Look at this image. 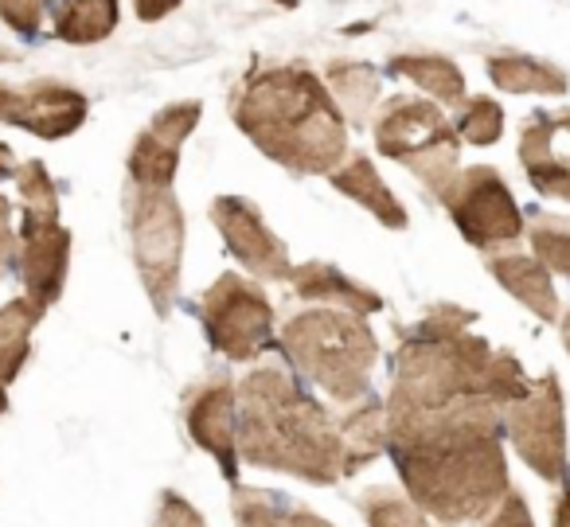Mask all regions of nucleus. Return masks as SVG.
Masks as SVG:
<instances>
[{"mask_svg":"<svg viewBox=\"0 0 570 527\" xmlns=\"http://www.w3.org/2000/svg\"><path fill=\"white\" fill-rule=\"evenodd\" d=\"M387 449L406 496L442 524H481L504 492V418L492 402L469 399L426 414L387 418Z\"/></svg>","mask_w":570,"mask_h":527,"instance_id":"obj_1","label":"nucleus"},{"mask_svg":"<svg viewBox=\"0 0 570 527\" xmlns=\"http://www.w3.org/2000/svg\"><path fill=\"white\" fill-rule=\"evenodd\" d=\"M238 394V457L258 469L289 472L309 485H336L348 477V449L341 418L297 387L289 371L254 368L235 387Z\"/></svg>","mask_w":570,"mask_h":527,"instance_id":"obj_2","label":"nucleus"},{"mask_svg":"<svg viewBox=\"0 0 570 527\" xmlns=\"http://www.w3.org/2000/svg\"><path fill=\"white\" fill-rule=\"evenodd\" d=\"M230 114L269 160L302 176L333 173L348 157V126L325 79L302 64L250 71L235 90Z\"/></svg>","mask_w":570,"mask_h":527,"instance_id":"obj_3","label":"nucleus"},{"mask_svg":"<svg viewBox=\"0 0 570 527\" xmlns=\"http://www.w3.org/2000/svg\"><path fill=\"white\" fill-rule=\"evenodd\" d=\"M473 313L458 305H438L403 336L395 355V383L387 394V418L426 414L453 402L484 399L492 352L489 340L473 336Z\"/></svg>","mask_w":570,"mask_h":527,"instance_id":"obj_4","label":"nucleus"},{"mask_svg":"<svg viewBox=\"0 0 570 527\" xmlns=\"http://www.w3.org/2000/svg\"><path fill=\"white\" fill-rule=\"evenodd\" d=\"M282 348L294 368L336 402H356L372 383V368L380 360V344L367 329V316L328 305L297 313L282 329Z\"/></svg>","mask_w":570,"mask_h":527,"instance_id":"obj_5","label":"nucleus"},{"mask_svg":"<svg viewBox=\"0 0 570 527\" xmlns=\"http://www.w3.org/2000/svg\"><path fill=\"white\" fill-rule=\"evenodd\" d=\"M375 145L411 168L438 199L458 176V134L445 114L422 98H391L375 118Z\"/></svg>","mask_w":570,"mask_h":527,"instance_id":"obj_6","label":"nucleus"},{"mask_svg":"<svg viewBox=\"0 0 570 527\" xmlns=\"http://www.w3.org/2000/svg\"><path fill=\"white\" fill-rule=\"evenodd\" d=\"M129 235H134V262L145 282L153 309L160 316L176 301L184 262V215L168 188H134L129 196Z\"/></svg>","mask_w":570,"mask_h":527,"instance_id":"obj_7","label":"nucleus"},{"mask_svg":"<svg viewBox=\"0 0 570 527\" xmlns=\"http://www.w3.org/2000/svg\"><path fill=\"white\" fill-rule=\"evenodd\" d=\"M504 433L535 477L551 480V485L567 480V410H562V387L554 371L535 379L523 399L504 407Z\"/></svg>","mask_w":570,"mask_h":527,"instance_id":"obj_8","label":"nucleus"},{"mask_svg":"<svg viewBox=\"0 0 570 527\" xmlns=\"http://www.w3.org/2000/svg\"><path fill=\"white\" fill-rule=\"evenodd\" d=\"M199 321L212 348L227 360H254L269 344L274 309L266 293L238 274H223L212 290L199 297Z\"/></svg>","mask_w":570,"mask_h":527,"instance_id":"obj_9","label":"nucleus"},{"mask_svg":"<svg viewBox=\"0 0 570 527\" xmlns=\"http://www.w3.org/2000/svg\"><path fill=\"white\" fill-rule=\"evenodd\" d=\"M442 204L461 235L481 251L515 243L523 231L520 207H515L504 176L489 165L465 168V173L453 176V184L442 192Z\"/></svg>","mask_w":570,"mask_h":527,"instance_id":"obj_10","label":"nucleus"},{"mask_svg":"<svg viewBox=\"0 0 570 527\" xmlns=\"http://www.w3.org/2000/svg\"><path fill=\"white\" fill-rule=\"evenodd\" d=\"M87 95L59 79H36L24 82V87L0 82V121L28 129L43 141L71 137L87 121Z\"/></svg>","mask_w":570,"mask_h":527,"instance_id":"obj_11","label":"nucleus"},{"mask_svg":"<svg viewBox=\"0 0 570 527\" xmlns=\"http://www.w3.org/2000/svg\"><path fill=\"white\" fill-rule=\"evenodd\" d=\"M212 219L219 227L227 251L250 270L262 282H289L294 266H289V254L285 243L266 227L262 212L243 196H219L212 204Z\"/></svg>","mask_w":570,"mask_h":527,"instance_id":"obj_12","label":"nucleus"},{"mask_svg":"<svg viewBox=\"0 0 570 527\" xmlns=\"http://www.w3.org/2000/svg\"><path fill=\"white\" fill-rule=\"evenodd\" d=\"M71 266V231L59 223V215L24 212L20 223V277L28 297L40 309L56 305Z\"/></svg>","mask_w":570,"mask_h":527,"instance_id":"obj_13","label":"nucleus"},{"mask_svg":"<svg viewBox=\"0 0 570 527\" xmlns=\"http://www.w3.org/2000/svg\"><path fill=\"white\" fill-rule=\"evenodd\" d=\"M199 114H204L199 103H176L149 121V129L129 149V180H134V188H168L173 184L176 165H180V145L199 126Z\"/></svg>","mask_w":570,"mask_h":527,"instance_id":"obj_14","label":"nucleus"},{"mask_svg":"<svg viewBox=\"0 0 570 527\" xmlns=\"http://www.w3.org/2000/svg\"><path fill=\"white\" fill-rule=\"evenodd\" d=\"M184 422L199 449L219 461L223 477H238V394L230 379H207L184 402Z\"/></svg>","mask_w":570,"mask_h":527,"instance_id":"obj_15","label":"nucleus"},{"mask_svg":"<svg viewBox=\"0 0 570 527\" xmlns=\"http://www.w3.org/2000/svg\"><path fill=\"white\" fill-rule=\"evenodd\" d=\"M520 165L539 196L570 204V114H547L523 126Z\"/></svg>","mask_w":570,"mask_h":527,"instance_id":"obj_16","label":"nucleus"},{"mask_svg":"<svg viewBox=\"0 0 570 527\" xmlns=\"http://www.w3.org/2000/svg\"><path fill=\"white\" fill-rule=\"evenodd\" d=\"M489 274L512 293L515 301L531 309L539 321H559V293L551 285V274L539 258L531 254H515V251H504V254H489Z\"/></svg>","mask_w":570,"mask_h":527,"instance_id":"obj_17","label":"nucleus"},{"mask_svg":"<svg viewBox=\"0 0 570 527\" xmlns=\"http://www.w3.org/2000/svg\"><path fill=\"white\" fill-rule=\"evenodd\" d=\"M289 285L294 293H302L305 301H325L328 309H344V313H356V316H372L383 309V297L367 285L352 282L344 277L336 266L328 262H305V266H294L289 274Z\"/></svg>","mask_w":570,"mask_h":527,"instance_id":"obj_18","label":"nucleus"},{"mask_svg":"<svg viewBox=\"0 0 570 527\" xmlns=\"http://www.w3.org/2000/svg\"><path fill=\"white\" fill-rule=\"evenodd\" d=\"M328 176H333V188L341 192V196L364 204L367 212L383 223V227H395V231L406 227V207L391 196V188L383 184V176H380V168L372 165V157H364V153H348V157H344Z\"/></svg>","mask_w":570,"mask_h":527,"instance_id":"obj_19","label":"nucleus"},{"mask_svg":"<svg viewBox=\"0 0 570 527\" xmlns=\"http://www.w3.org/2000/svg\"><path fill=\"white\" fill-rule=\"evenodd\" d=\"M230 511H235L238 527H333L305 504H294L289 496L277 492H262V488H235Z\"/></svg>","mask_w":570,"mask_h":527,"instance_id":"obj_20","label":"nucleus"},{"mask_svg":"<svg viewBox=\"0 0 570 527\" xmlns=\"http://www.w3.org/2000/svg\"><path fill=\"white\" fill-rule=\"evenodd\" d=\"M325 87L333 95L336 110H341L344 126H364L372 118L375 103H380V75L367 64H352V59H336L325 67Z\"/></svg>","mask_w":570,"mask_h":527,"instance_id":"obj_21","label":"nucleus"},{"mask_svg":"<svg viewBox=\"0 0 570 527\" xmlns=\"http://www.w3.org/2000/svg\"><path fill=\"white\" fill-rule=\"evenodd\" d=\"M43 309L32 297H17L0 309V383L9 387L20 375L32 352V329L40 324Z\"/></svg>","mask_w":570,"mask_h":527,"instance_id":"obj_22","label":"nucleus"},{"mask_svg":"<svg viewBox=\"0 0 570 527\" xmlns=\"http://www.w3.org/2000/svg\"><path fill=\"white\" fill-rule=\"evenodd\" d=\"M341 438L344 449H348V472H356L360 465L375 461L380 453H387V407L375 399H367L364 407L348 410L341 418Z\"/></svg>","mask_w":570,"mask_h":527,"instance_id":"obj_23","label":"nucleus"},{"mask_svg":"<svg viewBox=\"0 0 570 527\" xmlns=\"http://www.w3.org/2000/svg\"><path fill=\"white\" fill-rule=\"evenodd\" d=\"M391 71L411 79L414 87L426 90L430 98H438V103H445V106L465 103V75L445 56H399V59H391Z\"/></svg>","mask_w":570,"mask_h":527,"instance_id":"obj_24","label":"nucleus"},{"mask_svg":"<svg viewBox=\"0 0 570 527\" xmlns=\"http://www.w3.org/2000/svg\"><path fill=\"white\" fill-rule=\"evenodd\" d=\"M489 79L508 95H567V75L559 67L523 56L489 59Z\"/></svg>","mask_w":570,"mask_h":527,"instance_id":"obj_25","label":"nucleus"},{"mask_svg":"<svg viewBox=\"0 0 570 527\" xmlns=\"http://www.w3.org/2000/svg\"><path fill=\"white\" fill-rule=\"evenodd\" d=\"M118 28V0H67L56 17L63 43H102Z\"/></svg>","mask_w":570,"mask_h":527,"instance_id":"obj_26","label":"nucleus"},{"mask_svg":"<svg viewBox=\"0 0 570 527\" xmlns=\"http://www.w3.org/2000/svg\"><path fill=\"white\" fill-rule=\"evenodd\" d=\"M360 511H364L367 527H430L426 511L411 500V496L395 492L387 485H375L360 496Z\"/></svg>","mask_w":570,"mask_h":527,"instance_id":"obj_27","label":"nucleus"},{"mask_svg":"<svg viewBox=\"0 0 570 527\" xmlns=\"http://www.w3.org/2000/svg\"><path fill=\"white\" fill-rule=\"evenodd\" d=\"M531 251L547 270L570 277V219L543 215V219L531 223Z\"/></svg>","mask_w":570,"mask_h":527,"instance_id":"obj_28","label":"nucleus"},{"mask_svg":"<svg viewBox=\"0 0 570 527\" xmlns=\"http://www.w3.org/2000/svg\"><path fill=\"white\" fill-rule=\"evenodd\" d=\"M461 106H465V110H461L458 126H453L458 141H469V145L500 141V134H504V110H500V103H492V98H469V103H461Z\"/></svg>","mask_w":570,"mask_h":527,"instance_id":"obj_29","label":"nucleus"},{"mask_svg":"<svg viewBox=\"0 0 570 527\" xmlns=\"http://www.w3.org/2000/svg\"><path fill=\"white\" fill-rule=\"evenodd\" d=\"M17 184H20V196H24V212L59 215V192L51 173L43 168V160H24L17 168Z\"/></svg>","mask_w":570,"mask_h":527,"instance_id":"obj_30","label":"nucleus"},{"mask_svg":"<svg viewBox=\"0 0 570 527\" xmlns=\"http://www.w3.org/2000/svg\"><path fill=\"white\" fill-rule=\"evenodd\" d=\"M48 4L51 0H0V20H4L12 32L24 36V40H36Z\"/></svg>","mask_w":570,"mask_h":527,"instance_id":"obj_31","label":"nucleus"},{"mask_svg":"<svg viewBox=\"0 0 570 527\" xmlns=\"http://www.w3.org/2000/svg\"><path fill=\"white\" fill-rule=\"evenodd\" d=\"M153 527H207L204 516L184 500L180 492H160L157 516H153Z\"/></svg>","mask_w":570,"mask_h":527,"instance_id":"obj_32","label":"nucleus"},{"mask_svg":"<svg viewBox=\"0 0 570 527\" xmlns=\"http://www.w3.org/2000/svg\"><path fill=\"white\" fill-rule=\"evenodd\" d=\"M17 258H20V238L12 231V204L9 196H0V282L12 274Z\"/></svg>","mask_w":570,"mask_h":527,"instance_id":"obj_33","label":"nucleus"},{"mask_svg":"<svg viewBox=\"0 0 570 527\" xmlns=\"http://www.w3.org/2000/svg\"><path fill=\"white\" fill-rule=\"evenodd\" d=\"M484 527H535V524H531V511H528V504H523V496L515 492V488H508L504 500L484 519Z\"/></svg>","mask_w":570,"mask_h":527,"instance_id":"obj_34","label":"nucleus"},{"mask_svg":"<svg viewBox=\"0 0 570 527\" xmlns=\"http://www.w3.org/2000/svg\"><path fill=\"white\" fill-rule=\"evenodd\" d=\"M176 4H180V0H134L137 20H145V25H153V20L168 17V12H173Z\"/></svg>","mask_w":570,"mask_h":527,"instance_id":"obj_35","label":"nucleus"},{"mask_svg":"<svg viewBox=\"0 0 570 527\" xmlns=\"http://www.w3.org/2000/svg\"><path fill=\"white\" fill-rule=\"evenodd\" d=\"M554 527H570V485L554 500Z\"/></svg>","mask_w":570,"mask_h":527,"instance_id":"obj_36","label":"nucleus"},{"mask_svg":"<svg viewBox=\"0 0 570 527\" xmlns=\"http://www.w3.org/2000/svg\"><path fill=\"white\" fill-rule=\"evenodd\" d=\"M17 168H20V160L12 157L9 145L0 141V180H9V176H17Z\"/></svg>","mask_w":570,"mask_h":527,"instance_id":"obj_37","label":"nucleus"},{"mask_svg":"<svg viewBox=\"0 0 570 527\" xmlns=\"http://www.w3.org/2000/svg\"><path fill=\"white\" fill-rule=\"evenodd\" d=\"M559 329H562V344H567V352H570V313L559 316Z\"/></svg>","mask_w":570,"mask_h":527,"instance_id":"obj_38","label":"nucleus"},{"mask_svg":"<svg viewBox=\"0 0 570 527\" xmlns=\"http://www.w3.org/2000/svg\"><path fill=\"white\" fill-rule=\"evenodd\" d=\"M9 410V391H4V383H0V414Z\"/></svg>","mask_w":570,"mask_h":527,"instance_id":"obj_39","label":"nucleus"}]
</instances>
